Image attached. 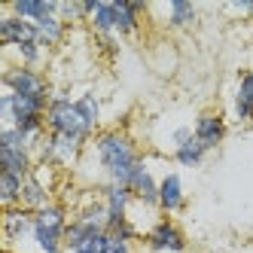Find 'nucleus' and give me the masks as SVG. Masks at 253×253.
<instances>
[{"label":"nucleus","instance_id":"25","mask_svg":"<svg viewBox=\"0 0 253 253\" xmlns=\"http://www.w3.org/2000/svg\"><path fill=\"white\" fill-rule=\"evenodd\" d=\"M229 15H241V19H253V3H226L223 6Z\"/></svg>","mask_w":253,"mask_h":253},{"label":"nucleus","instance_id":"19","mask_svg":"<svg viewBox=\"0 0 253 253\" xmlns=\"http://www.w3.org/2000/svg\"><path fill=\"white\" fill-rule=\"evenodd\" d=\"M171 159H174V165L195 171V168H202L205 162H208V150H205L202 143L192 137V140H186V143H183V147H177V150L171 153Z\"/></svg>","mask_w":253,"mask_h":253},{"label":"nucleus","instance_id":"1","mask_svg":"<svg viewBox=\"0 0 253 253\" xmlns=\"http://www.w3.org/2000/svg\"><path fill=\"white\" fill-rule=\"evenodd\" d=\"M85 159L95 162V168L101 171L104 183L128 186V180L134 177V171L147 162V153L140 150V143L134 140L131 131H125V128H101L92 137V143H88Z\"/></svg>","mask_w":253,"mask_h":253},{"label":"nucleus","instance_id":"13","mask_svg":"<svg viewBox=\"0 0 253 253\" xmlns=\"http://www.w3.org/2000/svg\"><path fill=\"white\" fill-rule=\"evenodd\" d=\"M128 189L134 195L137 208H147V211H159V177L150 168V159L134 171V177L128 180Z\"/></svg>","mask_w":253,"mask_h":253},{"label":"nucleus","instance_id":"8","mask_svg":"<svg viewBox=\"0 0 253 253\" xmlns=\"http://www.w3.org/2000/svg\"><path fill=\"white\" fill-rule=\"evenodd\" d=\"M3 241H6V250H15L22 244H34V213L22 205L15 208H3Z\"/></svg>","mask_w":253,"mask_h":253},{"label":"nucleus","instance_id":"22","mask_svg":"<svg viewBox=\"0 0 253 253\" xmlns=\"http://www.w3.org/2000/svg\"><path fill=\"white\" fill-rule=\"evenodd\" d=\"M22 186H25V177L0 171V205H3V208L22 205Z\"/></svg>","mask_w":253,"mask_h":253},{"label":"nucleus","instance_id":"18","mask_svg":"<svg viewBox=\"0 0 253 253\" xmlns=\"http://www.w3.org/2000/svg\"><path fill=\"white\" fill-rule=\"evenodd\" d=\"M74 31L70 25H64L58 15H46V19L37 22V43L49 52V49H58L64 40H67V34Z\"/></svg>","mask_w":253,"mask_h":253},{"label":"nucleus","instance_id":"27","mask_svg":"<svg viewBox=\"0 0 253 253\" xmlns=\"http://www.w3.org/2000/svg\"><path fill=\"white\" fill-rule=\"evenodd\" d=\"M58 253H67V250H58Z\"/></svg>","mask_w":253,"mask_h":253},{"label":"nucleus","instance_id":"17","mask_svg":"<svg viewBox=\"0 0 253 253\" xmlns=\"http://www.w3.org/2000/svg\"><path fill=\"white\" fill-rule=\"evenodd\" d=\"M58 6H61L58 0H12L6 9L12 15H19V19L37 25L40 19H46V15H58Z\"/></svg>","mask_w":253,"mask_h":253},{"label":"nucleus","instance_id":"5","mask_svg":"<svg viewBox=\"0 0 253 253\" xmlns=\"http://www.w3.org/2000/svg\"><path fill=\"white\" fill-rule=\"evenodd\" d=\"M140 247L150 250V253H189V238L174 216L159 213L147 226V232H143Z\"/></svg>","mask_w":253,"mask_h":253},{"label":"nucleus","instance_id":"20","mask_svg":"<svg viewBox=\"0 0 253 253\" xmlns=\"http://www.w3.org/2000/svg\"><path fill=\"white\" fill-rule=\"evenodd\" d=\"M77 107H80L85 125L98 134V131H101V122H104V104H101V98H98L95 92H80V95H77Z\"/></svg>","mask_w":253,"mask_h":253},{"label":"nucleus","instance_id":"14","mask_svg":"<svg viewBox=\"0 0 253 253\" xmlns=\"http://www.w3.org/2000/svg\"><path fill=\"white\" fill-rule=\"evenodd\" d=\"M232 119L253 128V67H244L235 83V95H232Z\"/></svg>","mask_w":253,"mask_h":253},{"label":"nucleus","instance_id":"15","mask_svg":"<svg viewBox=\"0 0 253 253\" xmlns=\"http://www.w3.org/2000/svg\"><path fill=\"white\" fill-rule=\"evenodd\" d=\"M28 40H37V25L3 9V15H0V43H3V49H12L19 43H28Z\"/></svg>","mask_w":253,"mask_h":253},{"label":"nucleus","instance_id":"9","mask_svg":"<svg viewBox=\"0 0 253 253\" xmlns=\"http://www.w3.org/2000/svg\"><path fill=\"white\" fill-rule=\"evenodd\" d=\"M113 9H116V37L122 40L140 37L143 19L153 12V6L143 3V0H113Z\"/></svg>","mask_w":253,"mask_h":253},{"label":"nucleus","instance_id":"4","mask_svg":"<svg viewBox=\"0 0 253 253\" xmlns=\"http://www.w3.org/2000/svg\"><path fill=\"white\" fill-rule=\"evenodd\" d=\"M46 128L49 134H64V137H77L83 143H92L95 131L85 125L80 107H77V95H70L67 88H55L52 104L46 110Z\"/></svg>","mask_w":253,"mask_h":253},{"label":"nucleus","instance_id":"6","mask_svg":"<svg viewBox=\"0 0 253 253\" xmlns=\"http://www.w3.org/2000/svg\"><path fill=\"white\" fill-rule=\"evenodd\" d=\"M0 165H3V171L19 174V177H31L34 168H37L34 147L28 143V137L19 128H12V125L0 128Z\"/></svg>","mask_w":253,"mask_h":253},{"label":"nucleus","instance_id":"24","mask_svg":"<svg viewBox=\"0 0 253 253\" xmlns=\"http://www.w3.org/2000/svg\"><path fill=\"white\" fill-rule=\"evenodd\" d=\"M92 40H95V46H98V52L101 55H107V58H116L119 52H122V37H116V34H92Z\"/></svg>","mask_w":253,"mask_h":253},{"label":"nucleus","instance_id":"10","mask_svg":"<svg viewBox=\"0 0 253 253\" xmlns=\"http://www.w3.org/2000/svg\"><path fill=\"white\" fill-rule=\"evenodd\" d=\"M183 208H186V183L180 171L168 168L165 174H159V213L177 216L183 213Z\"/></svg>","mask_w":253,"mask_h":253},{"label":"nucleus","instance_id":"12","mask_svg":"<svg viewBox=\"0 0 253 253\" xmlns=\"http://www.w3.org/2000/svg\"><path fill=\"white\" fill-rule=\"evenodd\" d=\"M101 189V198H104V208H107V226H113L119 220H128L131 211H134V195L128 186H122V183H104L98 186Z\"/></svg>","mask_w":253,"mask_h":253},{"label":"nucleus","instance_id":"3","mask_svg":"<svg viewBox=\"0 0 253 253\" xmlns=\"http://www.w3.org/2000/svg\"><path fill=\"white\" fill-rule=\"evenodd\" d=\"M74 220L70 205L55 198L52 205H46L43 211L34 213V250L37 253H58L64 250V235L67 226Z\"/></svg>","mask_w":253,"mask_h":253},{"label":"nucleus","instance_id":"7","mask_svg":"<svg viewBox=\"0 0 253 253\" xmlns=\"http://www.w3.org/2000/svg\"><path fill=\"white\" fill-rule=\"evenodd\" d=\"M192 134H195V140L202 143L208 153L220 150L223 143H226V137H229V119H226V113H220V110H202V113L195 116V122H192Z\"/></svg>","mask_w":253,"mask_h":253},{"label":"nucleus","instance_id":"16","mask_svg":"<svg viewBox=\"0 0 253 253\" xmlns=\"http://www.w3.org/2000/svg\"><path fill=\"white\" fill-rule=\"evenodd\" d=\"M156 9L165 12V22L162 25L171 28V31H189L198 22V6H192L189 0H171V3L156 6Z\"/></svg>","mask_w":253,"mask_h":253},{"label":"nucleus","instance_id":"11","mask_svg":"<svg viewBox=\"0 0 253 253\" xmlns=\"http://www.w3.org/2000/svg\"><path fill=\"white\" fill-rule=\"evenodd\" d=\"M52 202H55V180H46L43 168H34V174L25 177V186H22V208L37 213Z\"/></svg>","mask_w":253,"mask_h":253},{"label":"nucleus","instance_id":"23","mask_svg":"<svg viewBox=\"0 0 253 253\" xmlns=\"http://www.w3.org/2000/svg\"><path fill=\"white\" fill-rule=\"evenodd\" d=\"M88 31H92V34H116L113 0H110V3H98V9L92 12V19H88Z\"/></svg>","mask_w":253,"mask_h":253},{"label":"nucleus","instance_id":"26","mask_svg":"<svg viewBox=\"0 0 253 253\" xmlns=\"http://www.w3.org/2000/svg\"><path fill=\"white\" fill-rule=\"evenodd\" d=\"M140 253H150V250H140Z\"/></svg>","mask_w":253,"mask_h":253},{"label":"nucleus","instance_id":"2","mask_svg":"<svg viewBox=\"0 0 253 253\" xmlns=\"http://www.w3.org/2000/svg\"><path fill=\"white\" fill-rule=\"evenodd\" d=\"M0 80H3V92H12L15 98L28 101L31 107H37L40 113L49 110L55 88H52V80L43 74V70H37V67H22V64H6Z\"/></svg>","mask_w":253,"mask_h":253},{"label":"nucleus","instance_id":"21","mask_svg":"<svg viewBox=\"0 0 253 253\" xmlns=\"http://www.w3.org/2000/svg\"><path fill=\"white\" fill-rule=\"evenodd\" d=\"M6 52H12V64H22V67H37V70H43V61H46V49L37 43V40H28V43H19V46H12V49H6Z\"/></svg>","mask_w":253,"mask_h":253}]
</instances>
